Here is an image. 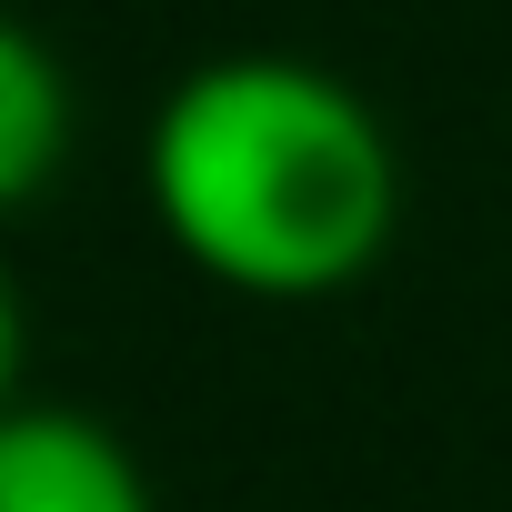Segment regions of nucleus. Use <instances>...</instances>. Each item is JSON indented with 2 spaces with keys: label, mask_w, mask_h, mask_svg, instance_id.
<instances>
[{
  "label": "nucleus",
  "mask_w": 512,
  "mask_h": 512,
  "mask_svg": "<svg viewBox=\"0 0 512 512\" xmlns=\"http://www.w3.org/2000/svg\"><path fill=\"white\" fill-rule=\"evenodd\" d=\"M141 201L181 262L241 302H332L402 231L392 121L302 51H221L141 131Z\"/></svg>",
  "instance_id": "nucleus-1"
},
{
  "label": "nucleus",
  "mask_w": 512,
  "mask_h": 512,
  "mask_svg": "<svg viewBox=\"0 0 512 512\" xmlns=\"http://www.w3.org/2000/svg\"><path fill=\"white\" fill-rule=\"evenodd\" d=\"M71 131H81V101H71L61 51L21 11H0V221H21L61 181Z\"/></svg>",
  "instance_id": "nucleus-3"
},
{
  "label": "nucleus",
  "mask_w": 512,
  "mask_h": 512,
  "mask_svg": "<svg viewBox=\"0 0 512 512\" xmlns=\"http://www.w3.org/2000/svg\"><path fill=\"white\" fill-rule=\"evenodd\" d=\"M0 512H161V502L111 422L71 402H11L0 412Z\"/></svg>",
  "instance_id": "nucleus-2"
},
{
  "label": "nucleus",
  "mask_w": 512,
  "mask_h": 512,
  "mask_svg": "<svg viewBox=\"0 0 512 512\" xmlns=\"http://www.w3.org/2000/svg\"><path fill=\"white\" fill-rule=\"evenodd\" d=\"M21 352H31V322H21V292H11V272H0V412L21 402Z\"/></svg>",
  "instance_id": "nucleus-4"
}]
</instances>
